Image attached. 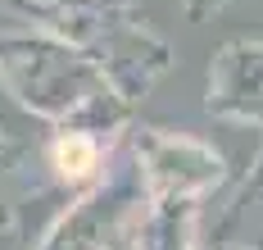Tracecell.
<instances>
[{"mask_svg": "<svg viewBox=\"0 0 263 250\" xmlns=\"http://www.w3.org/2000/svg\"><path fill=\"white\" fill-rule=\"evenodd\" d=\"M0 96L54 128H86L109 137L127 123V100L109 73L82 46L50 32L0 37Z\"/></svg>", "mask_w": 263, "mask_h": 250, "instance_id": "obj_1", "label": "cell"}, {"mask_svg": "<svg viewBox=\"0 0 263 250\" xmlns=\"http://www.w3.org/2000/svg\"><path fill=\"white\" fill-rule=\"evenodd\" d=\"M191 5V14H204V0H186Z\"/></svg>", "mask_w": 263, "mask_h": 250, "instance_id": "obj_8", "label": "cell"}, {"mask_svg": "<svg viewBox=\"0 0 263 250\" xmlns=\"http://www.w3.org/2000/svg\"><path fill=\"white\" fill-rule=\"evenodd\" d=\"M200 205L145 200L141 219L127 232V250H195L200 241Z\"/></svg>", "mask_w": 263, "mask_h": 250, "instance_id": "obj_6", "label": "cell"}, {"mask_svg": "<svg viewBox=\"0 0 263 250\" xmlns=\"http://www.w3.org/2000/svg\"><path fill=\"white\" fill-rule=\"evenodd\" d=\"M141 209H145V191L136 168H118L96 187H86L27 250H118L127 241L132 223L141 219Z\"/></svg>", "mask_w": 263, "mask_h": 250, "instance_id": "obj_3", "label": "cell"}, {"mask_svg": "<svg viewBox=\"0 0 263 250\" xmlns=\"http://www.w3.org/2000/svg\"><path fill=\"white\" fill-rule=\"evenodd\" d=\"M213 250H254V246H236V241H218Z\"/></svg>", "mask_w": 263, "mask_h": 250, "instance_id": "obj_7", "label": "cell"}, {"mask_svg": "<svg viewBox=\"0 0 263 250\" xmlns=\"http://www.w3.org/2000/svg\"><path fill=\"white\" fill-rule=\"evenodd\" d=\"M209 114L263 132V41H227L209 68Z\"/></svg>", "mask_w": 263, "mask_h": 250, "instance_id": "obj_4", "label": "cell"}, {"mask_svg": "<svg viewBox=\"0 0 263 250\" xmlns=\"http://www.w3.org/2000/svg\"><path fill=\"white\" fill-rule=\"evenodd\" d=\"M132 168L141 177L145 200H173V205H204L227 182V159L209 141L168 128L132 132Z\"/></svg>", "mask_w": 263, "mask_h": 250, "instance_id": "obj_2", "label": "cell"}, {"mask_svg": "<svg viewBox=\"0 0 263 250\" xmlns=\"http://www.w3.org/2000/svg\"><path fill=\"white\" fill-rule=\"evenodd\" d=\"M105 155H109V141L100 132H86V128H59L46 141V164L64 191L96 187L105 177Z\"/></svg>", "mask_w": 263, "mask_h": 250, "instance_id": "obj_5", "label": "cell"}]
</instances>
